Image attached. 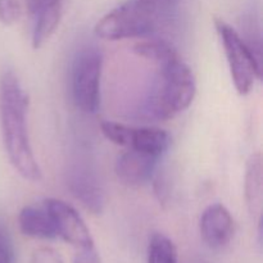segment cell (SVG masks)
<instances>
[{"mask_svg": "<svg viewBox=\"0 0 263 263\" xmlns=\"http://www.w3.org/2000/svg\"><path fill=\"white\" fill-rule=\"evenodd\" d=\"M28 95L13 71L0 77V126L3 144L10 164L25 180L39 182L43 177L30 143L27 128Z\"/></svg>", "mask_w": 263, "mask_h": 263, "instance_id": "6da1fadb", "label": "cell"}, {"mask_svg": "<svg viewBox=\"0 0 263 263\" xmlns=\"http://www.w3.org/2000/svg\"><path fill=\"white\" fill-rule=\"evenodd\" d=\"M195 92L194 73L180 57L158 64V72L139 105V117L151 121L171 120L189 108Z\"/></svg>", "mask_w": 263, "mask_h": 263, "instance_id": "7a4b0ae2", "label": "cell"}, {"mask_svg": "<svg viewBox=\"0 0 263 263\" xmlns=\"http://www.w3.org/2000/svg\"><path fill=\"white\" fill-rule=\"evenodd\" d=\"M179 0H126L95 26L105 40L141 37L168 25L176 15Z\"/></svg>", "mask_w": 263, "mask_h": 263, "instance_id": "3957f363", "label": "cell"}, {"mask_svg": "<svg viewBox=\"0 0 263 263\" xmlns=\"http://www.w3.org/2000/svg\"><path fill=\"white\" fill-rule=\"evenodd\" d=\"M103 54L97 46H84L74 55L71 68L72 99L81 112L92 115L100 105Z\"/></svg>", "mask_w": 263, "mask_h": 263, "instance_id": "277c9868", "label": "cell"}, {"mask_svg": "<svg viewBox=\"0 0 263 263\" xmlns=\"http://www.w3.org/2000/svg\"><path fill=\"white\" fill-rule=\"evenodd\" d=\"M216 30L223 45L226 61L236 91L247 95L254 81L262 77V67L256 62L240 33L222 20H216Z\"/></svg>", "mask_w": 263, "mask_h": 263, "instance_id": "5b68a950", "label": "cell"}, {"mask_svg": "<svg viewBox=\"0 0 263 263\" xmlns=\"http://www.w3.org/2000/svg\"><path fill=\"white\" fill-rule=\"evenodd\" d=\"M67 186L74 198L94 215H100L105 205V194L97 170L86 158H79L69 166Z\"/></svg>", "mask_w": 263, "mask_h": 263, "instance_id": "8992f818", "label": "cell"}, {"mask_svg": "<svg viewBox=\"0 0 263 263\" xmlns=\"http://www.w3.org/2000/svg\"><path fill=\"white\" fill-rule=\"evenodd\" d=\"M55 226L57 235L79 251L94 249V240L81 215L64 200L49 198L43 203Z\"/></svg>", "mask_w": 263, "mask_h": 263, "instance_id": "52a82bcc", "label": "cell"}, {"mask_svg": "<svg viewBox=\"0 0 263 263\" xmlns=\"http://www.w3.org/2000/svg\"><path fill=\"white\" fill-rule=\"evenodd\" d=\"M200 236L212 249L228 246L234 236V220L228 208L221 203L211 204L203 211L199 221Z\"/></svg>", "mask_w": 263, "mask_h": 263, "instance_id": "ba28073f", "label": "cell"}, {"mask_svg": "<svg viewBox=\"0 0 263 263\" xmlns=\"http://www.w3.org/2000/svg\"><path fill=\"white\" fill-rule=\"evenodd\" d=\"M158 159V157L128 149L116 161V175L127 186H140L153 179Z\"/></svg>", "mask_w": 263, "mask_h": 263, "instance_id": "9c48e42d", "label": "cell"}, {"mask_svg": "<svg viewBox=\"0 0 263 263\" xmlns=\"http://www.w3.org/2000/svg\"><path fill=\"white\" fill-rule=\"evenodd\" d=\"M68 0H41L35 10V25L32 28V48L40 49L58 28Z\"/></svg>", "mask_w": 263, "mask_h": 263, "instance_id": "30bf717a", "label": "cell"}, {"mask_svg": "<svg viewBox=\"0 0 263 263\" xmlns=\"http://www.w3.org/2000/svg\"><path fill=\"white\" fill-rule=\"evenodd\" d=\"M18 225L21 233L25 236L33 239L53 240L58 238L55 226L51 216L45 205H26L21 210L18 216Z\"/></svg>", "mask_w": 263, "mask_h": 263, "instance_id": "8fae6325", "label": "cell"}, {"mask_svg": "<svg viewBox=\"0 0 263 263\" xmlns=\"http://www.w3.org/2000/svg\"><path fill=\"white\" fill-rule=\"evenodd\" d=\"M171 145V136L158 127H131L128 149L161 158Z\"/></svg>", "mask_w": 263, "mask_h": 263, "instance_id": "7c38bea8", "label": "cell"}, {"mask_svg": "<svg viewBox=\"0 0 263 263\" xmlns=\"http://www.w3.org/2000/svg\"><path fill=\"white\" fill-rule=\"evenodd\" d=\"M263 166L261 153L249 157L246 168V200L252 215H256L261 221L262 211V184Z\"/></svg>", "mask_w": 263, "mask_h": 263, "instance_id": "4fadbf2b", "label": "cell"}, {"mask_svg": "<svg viewBox=\"0 0 263 263\" xmlns=\"http://www.w3.org/2000/svg\"><path fill=\"white\" fill-rule=\"evenodd\" d=\"M133 50L136 55L157 64L166 63L172 59L179 58L176 49L168 41L162 39H144L134 45Z\"/></svg>", "mask_w": 263, "mask_h": 263, "instance_id": "5bb4252c", "label": "cell"}, {"mask_svg": "<svg viewBox=\"0 0 263 263\" xmlns=\"http://www.w3.org/2000/svg\"><path fill=\"white\" fill-rule=\"evenodd\" d=\"M148 263H179L174 241L163 234H154L149 240Z\"/></svg>", "mask_w": 263, "mask_h": 263, "instance_id": "9a60e30c", "label": "cell"}, {"mask_svg": "<svg viewBox=\"0 0 263 263\" xmlns=\"http://www.w3.org/2000/svg\"><path fill=\"white\" fill-rule=\"evenodd\" d=\"M100 130H102L103 135L113 144L127 148L131 133L130 126L120 122H113V121H104L100 123Z\"/></svg>", "mask_w": 263, "mask_h": 263, "instance_id": "2e32d148", "label": "cell"}, {"mask_svg": "<svg viewBox=\"0 0 263 263\" xmlns=\"http://www.w3.org/2000/svg\"><path fill=\"white\" fill-rule=\"evenodd\" d=\"M22 8L20 0H0V22L12 26L21 18Z\"/></svg>", "mask_w": 263, "mask_h": 263, "instance_id": "e0dca14e", "label": "cell"}, {"mask_svg": "<svg viewBox=\"0 0 263 263\" xmlns=\"http://www.w3.org/2000/svg\"><path fill=\"white\" fill-rule=\"evenodd\" d=\"M15 252L12 236L5 223L0 220V263H14Z\"/></svg>", "mask_w": 263, "mask_h": 263, "instance_id": "ac0fdd59", "label": "cell"}, {"mask_svg": "<svg viewBox=\"0 0 263 263\" xmlns=\"http://www.w3.org/2000/svg\"><path fill=\"white\" fill-rule=\"evenodd\" d=\"M31 263H64L58 252L51 248L36 249L31 257Z\"/></svg>", "mask_w": 263, "mask_h": 263, "instance_id": "d6986e66", "label": "cell"}, {"mask_svg": "<svg viewBox=\"0 0 263 263\" xmlns=\"http://www.w3.org/2000/svg\"><path fill=\"white\" fill-rule=\"evenodd\" d=\"M74 263H99V258L94 249L80 251L74 257Z\"/></svg>", "mask_w": 263, "mask_h": 263, "instance_id": "ffe728a7", "label": "cell"}, {"mask_svg": "<svg viewBox=\"0 0 263 263\" xmlns=\"http://www.w3.org/2000/svg\"><path fill=\"white\" fill-rule=\"evenodd\" d=\"M25 2H26V5H27L28 12H30L31 14H33L36 10V8H37L39 4H40L41 0H25Z\"/></svg>", "mask_w": 263, "mask_h": 263, "instance_id": "44dd1931", "label": "cell"}]
</instances>
